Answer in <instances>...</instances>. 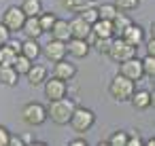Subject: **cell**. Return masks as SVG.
I'll return each mask as SVG.
<instances>
[{"label":"cell","mask_w":155,"mask_h":146,"mask_svg":"<svg viewBox=\"0 0 155 146\" xmlns=\"http://www.w3.org/2000/svg\"><path fill=\"white\" fill-rule=\"evenodd\" d=\"M19 53H24L28 59L36 62V59L41 57V45H38V38H26V40L21 43V51H19Z\"/></svg>","instance_id":"17"},{"label":"cell","mask_w":155,"mask_h":146,"mask_svg":"<svg viewBox=\"0 0 155 146\" xmlns=\"http://www.w3.org/2000/svg\"><path fill=\"white\" fill-rule=\"evenodd\" d=\"M55 19H58L55 13H51V11H41V15H38V24H41L43 32H49L51 26L55 24Z\"/></svg>","instance_id":"26"},{"label":"cell","mask_w":155,"mask_h":146,"mask_svg":"<svg viewBox=\"0 0 155 146\" xmlns=\"http://www.w3.org/2000/svg\"><path fill=\"white\" fill-rule=\"evenodd\" d=\"M130 102H132V106H134L136 110H147V108H151V104H153V95H151V91H147V89H134Z\"/></svg>","instance_id":"13"},{"label":"cell","mask_w":155,"mask_h":146,"mask_svg":"<svg viewBox=\"0 0 155 146\" xmlns=\"http://www.w3.org/2000/svg\"><path fill=\"white\" fill-rule=\"evenodd\" d=\"M49 34H51V38L66 43V40L70 38V24H68V19H62V17H58V19H55V24L51 26Z\"/></svg>","instance_id":"14"},{"label":"cell","mask_w":155,"mask_h":146,"mask_svg":"<svg viewBox=\"0 0 155 146\" xmlns=\"http://www.w3.org/2000/svg\"><path fill=\"white\" fill-rule=\"evenodd\" d=\"M21 11H24L26 17H38L41 11H43V0H24Z\"/></svg>","instance_id":"21"},{"label":"cell","mask_w":155,"mask_h":146,"mask_svg":"<svg viewBox=\"0 0 155 146\" xmlns=\"http://www.w3.org/2000/svg\"><path fill=\"white\" fill-rule=\"evenodd\" d=\"M68 144H70V146H87V140H85V138H74V140H70Z\"/></svg>","instance_id":"40"},{"label":"cell","mask_w":155,"mask_h":146,"mask_svg":"<svg viewBox=\"0 0 155 146\" xmlns=\"http://www.w3.org/2000/svg\"><path fill=\"white\" fill-rule=\"evenodd\" d=\"M144 40H147V38H144ZM147 53H149V55H155V38H153V36L147 40Z\"/></svg>","instance_id":"38"},{"label":"cell","mask_w":155,"mask_h":146,"mask_svg":"<svg viewBox=\"0 0 155 146\" xmlns=\"http://www.w3.org/2000/svg\"><path fill=\"white\" fill-rule=\"evenodd\" d=\"M7 45H9V47H11L15 53H19V51H21V40H17V38H13V36L7 40Z\"/></svg>","instance_id":"36"},{"label":"cell","mask_w":155,"mask_h":146,"mask_svg":"<svg viewBox=\"0 0 155 146\" xmlns=\"http://www.w3.org/2000/svg\"><path fill=\"white\" fill-rule=\"evenodd\" d=\"M127 142V131H113L110 138L106 142H100V144H108V146H125Z\"/></svg>","instance_id":"27"},{"label":"cell","mask_w":155,"mask_h":146,"mask_svg":"<svg viewBox=\"0 0 155 146\" xmlns=\"http://www.w3.org/2000/svg\"><path fill=\"white\" fill-rule=\"evenodd\" d=\"M91 32L96 34V38H113V24L108 19H98L91 24Z\"/></svg>","instance_id":"19"},{"label":"cell","mask_w":155,"mask_h":146,"mask_svg":"<svg viewBox=\"0 0 155 146\" xmlns=\"http://www.w3.org/2000/svg\"><path fill=\"white\" fill-rule=\"evenodd\" d=\"M121 38H123L125 43H130L132 47H136V49H138V47L144 43L147 34H144V28H142V26H138V24H134V21H132V24L121 32Z\"/></svg>","instance_id":"10"},{"label":"cell","mask_w":155,"mask_h":146,"mask_svg":"<svg viewBox=\"0 0 155 146\" xmlns=\"http://www.w3.org/2000/svg\"><path fill=\"white\" fill-rule=\"evenodd\" d=\"M24 76L28 78V83H30L32 87L43 85V83H45V78H47V68H45V66H41V64H34V62H32L30 70H28Z\"/></svg>","instance_id":"16"},{"label":"cell","mask_w":155,"mask_h":146,"mask_svg":"<svg viewBox=\"0 0 155 146\" xmlns=\"http://www.w3.org/2000/svg\"><path fill=\"white\" fill-rule=\"evenodd\" d=\"M89 49H91V47L87 45L85 38H68V40H66V51H68V55L74 57V59H85L87 53H89Z\"/></svg>","instance_id":"11"},{"label":"cell","mask_w":155,"mask_h":146,"mask_svg":"<svg viewBox=\"0 0 155 146\" xmlns=\"http://www.w3.org/2000/svg\"><path fill=\"white\" fill-rule=\"evenodd\" d=\"M68 125H70L77 133L85 135V133L96 125V114H94V110H89V108L77 106L74 112H72V116H70V121H68Z\"/></svg>","instance_id":"3"},{"label":"cell","mask_w":155,"mask_h":146,"mask_svg":"<svg viewBox=\"0 0 155 146\" xmlns=\"http://www.w3.org/2000/svg\"><path fill=\"white\" fill-rule=\"evenodd\" d=\"M74 108H77V102L66 95L60 100H51L47 106V119H51V123H55V125H68Z\"/></svg>","instance_id":"1"},{"label":"cell","mask_w":155,"mask_h":146,"mask_svg":"<svg viewBox=\"0 0 155 146\" xmlns=\"http://www.w3.org/2000/svg\"><path fill=\"white\" fill-rule=\"evenodd\" d=\"M110 24H113V34L115 36H121V32L132 24V19L127 17V15H121V13H117L113 19H110Z\"/></svg>","instance_id":"24"},{"label":"cell","mask_w":155,"mask_h":146,"mask_svg":"<svg viewBox=\"0 0 155 146\" xmlns=\"http://www.w3.org/2000/svg\"><path fill=\"white\" fill-rule=\"evenodd\" d=\"M21 119H24L26 125L38 127V125H43L47 121V108L43 104H38V102H28L21 108Z\"/></svg>","instance_id":"5"},{"label":"cell","mask_w":155,"mask_h":146,"mask_svg":"<svg viewBox=\"0 0 155 146\" xmlns=\"http://www.w3.org/2000/svg\"><path fill=\"white\" fill-rule=\"evenodd\" d=\"M79 15H81V17H83V19H85L89 26H91L94 21H98V9H96L94 5H91V7H87V9H83Z\"/></svg>","instance_id":"32"},{"label":"cell","mask_w":155,"mask_h":146,"mask_svg":"<svg viewBox=\"0 0 155 146\" xmlns=\"http://www.w3.org/2000/svg\"><path fill=\"white\" fill-rule=\"evenodd\" d=\"M11 66L15 68V72L21 76V74H26L28 70H30V66H32V59H28L24 53H17L15 57H13V62H11Z\"/></svg>","instance_id":"23"},{"label":"cell","mask_w":155,"mask_h":146,"mask_svg":"<svg viewBox=\"0 0 155 146\" xmlns=\"http://www.w3.org/2000/svg\"><path fill=\"white\" fill-rule=\"evenodd\" d=\"M134 55H136V47L125 43L121 36H113V43H110V49H108V57L115 64H121V62H125V59H130Z\"/></svg>","instance_id":"4"},{"label":"cell","mask_w":155,"mask_h":146,"mask_svg":"<svg viewBox=\"0 0 155 146\" xmlns=\"http://www.w3.org/2000/svg\"><path fill=\"white\" fill-rule=\"evenodd\" d=\"M140 66H142V74L147 76V78H153L155 76V55H144L142 59H140Z\"/></svg>","instance_id":"25"},{"label":"cell","mask_w":155,"mask_h":146,"mask_svg":"<svg viewBox=\"0 0 155 146\" xmlns=\"http://www.w3.org/2000/svg\"><path fill=\"white\" fill-rule=\"evenodd\" d=\"M5 24V28L11 32V34H15V32H21V26H24V21H26V15H24V11H21V7H9L5 13H2V19H0Z\"/></svg>","instance_id":"6"},{"label":"cell","mask_w":155,"mask_h":146,"mask_svg":"<svg viewBox=\"0 0 155 146\" xmlns=\"http://www.w3.org/2000/svg\"><path fill=\"white\" fill-rule=\"evenodd\" d=\"M17 53L5 43V45H0V66H11V62H13V57H15Z\"/></svg>","instance_id":"28"},{"label":"cell","mask_w":155,"mask_h":146,"mask_svg":"<svg viewBox=\"0 0 155 146\" xmlns=\"http://www.w3.org/2000/svg\"><path fill=\"white\" fill-rule=\"evenodd\" d=\"M134 89H136V83L130 81V78H125V76L119 74V72H117V74L110 78V83H108V93H110V97H113L115 102H130Z\"/></svg>","instance_id":"2"},{"label":"cell","mask_w":155,"mask_h":146,"mask_svg":"<svg viewBox=\"0 0 155 146\" xmlns=\"http://www.w3.org/2000/svg\"><path fill=\"white\" fill-rule=\"evenodd\" d=\"M9 135H11V131H9L7 127L0 125V146H7V144H9Z\"/></svg>","instance_id":"34"},{"label":"cell","mask_w":155,"mask_h":146,"mask_svg":"<svg viewBox=\"0 0 155 146\" xmlns=\"http://www.w3.org/2000/svg\"><path fill=\"white\" fill-rule=\"evenodd\" d=\"M19 135H21V142H24L26 146H32V144H34V138H32L30 133H19Z\"/></svg>","instance_id":"39"},{"label":"cell","mask_w":155,"mask_h":146,"mask_svg":"<svg viewBox=\"0 0 155 146\" xmlns=\"http://www.w3.org/2000/svg\"><path fill=\"white\" fill-rule=\"evenodd\" d=\"M7 146H24V142H21V135H9V144Z\"/></svg>","instance_id":"37"},{"label":"cell","mask_w":155,"mask_h":146,"mask_svg":"<svg viewBox=\"0 0 155 146\" xmlns=\"http://www.w3.org/2000/svg\"><path fill=\"white\" fill-rule=\"evenodd\" d=\"M53 76L55 78H62V81H72L74 76H77V66L74 64H70L66 57L64 59H60V62H53Z\"/></svg>","instance_id":"12"},{"label":"cell","mask_w":155,"mask_h":146,"mask_svg":"<svg viewBox=\"0 0 155 146\" xmlns=\"http://www.w3.org/2000/svg\"><path fill=\"white\" fill-rule=\"evenodd\" d=\"M68 24H70V38H85V36L91 32V26H89L81 15H77V17L70 19Z\"/></svg>","instance_id":"15"},{"label":"cell","mask_w":155,"mask_h":146,"mask_svg":"<svg viewBox=\"0 0 155 146\" xmlns=\"http://www.w3.org/2000/svg\"><path fill=\"white\" fill-rule=\"evenodd\" d=\"M41 55H45L51 64H53V62H60V59H64V57L68 55V51H66V43L51 38L45 47H41Z\"/></svg>","instance_id":"8"},{"label":"cell","mask_w":155,"mask_h":146,"mask_svg":"<svg viewBox=\"0 0 155 146\" xmlns=\"http://www.w3.org/2000/svg\"><path fill=\"white\" fill-rule=\"evenodd\" d=\"M45 97L51 102V100H60V97H64L66 95V91H68V87H66V81H62V78H55V76H51V78H45Z\"/></svg>","instance_id":"9"},{"label":"cell","mask_w":155,"mask_h":146,"mask_svg":"<svg viewBox=\"0 0 155 146\" xmlns=\"http://www.w3.org/2000/svg\"><path fill=\"white\" fill-rule=\"evenodd\" d=\"M138 2L140 0H115V7L119 11H123V13H132V11H136Z\"/></svg>","instance_id":"30"},{"label":"cell","mask_w":155,"mask_h":146,"mask_svg":"<svg viewBox=\"0 0 155 146\" xmlns=\"http://www.w3.org/2000/svg\"><path fill=\"white\" fill-rule=\"evenodd\" d=\"M94 5V0H62V7L66 9V11H70V13H81L83 9H87V7H91Z\"/></svg>","instance_id":"22"},{"label":"cell","mask_w":155,"mask_h":146,"mask_svg":"<svg viewBox=\"0 0 155 146\" xmlns=\"http://www.w3.org/2000/svg\"><path fill=\"white\" fill-rule=\"evenodd\" d=\"M142 144V138L138 135V133H127V142H125V146H140Z\"/></svg>","instance_id":"33"},{"label":"cell","mask_w":155,"mask_h":146,"mask_svg":"<svg viewBox=\"0 0 155 146\" xmlns=\"http://www.w3.org/2000/svg\"><path fill=\"white\" fill-rule=\"evenodd\" d=\"M96 9H98V19H108V21L119 13V9L115 5H102V7H96Z\"/></svg>","instance_id":"29"},{"label":"cell","mask_w":155,"mask_h":146,"mask_svg":"<svg viewBox=\"0 0 155 146\" xmlns=\"http://www.w3.org/2000/svg\"><path fill=\"white\" fill-rule=\"evenodd\" d=\"M142 144H147V146H155V138H147Z\"/></svg>","instance_id":"41"},{"label":"cell","mask_w":155,"mask_h":146,"mask_svg":"<svg viewBox=\"0 0 155 146\" xmlns=\"http://www.w3.org/2000/svg\"><path fill=\"white\" fill-rule=\"evenodd\" d=\"M21 32L26 34V38H38L41 34H45L41 24H38V17H26V21L21 26Z\"/></svg>","instance_id":"18"},{"label":"cell","mask_w":155,"mask_h":146,"mask_svg":"<svg viewBox=\"0 0 155 146\" xmlns=\"http://www.w3.org/2000/svg\"><path fill=\"white\" fill-rule=\"evenodd\" d=\"M110 43H113V38H96V43L91 45L100 55H108V49H110Z\"/></svg>","instance_id":"31"},{"label":"cell","mask_w":155,"mask_h":146,"mask_svg":"<svg viewBox=\"0 0 155 146\" xmlns=\"http://www.w3.org/2000/svg\"><path fill=\"white\" fill-rule=\"evenodd\" d=\"M119 74H123L125 78H130V81H134V83L142 81V78H144V74H142L140 59L134 55V57H130V59L121 62V64H119Z\"/></svg>","instance_id":"7"},{"label":"cell","mask_w":155,"mask_h":146,"mask_svg":"<svg viewBox=\"0 0 155 146\" xmlns=\"http://www.w3.org/2000/svg\"><path fill=\"white\" fill-rule=\"evenodd\" d=\"M19 81V74L15 72L13 66H0V85L5 87H15Z\"/></svg>","instance_id":"20"},{"label":"cell","mask_w":155,"mask_h":146,"mask_svg":"<svg viewBox=\"0 0 155 146\" xmlns=\"http://www.w3.org/2000/svg\"><path fill=\"white\" fill-rule=\"evenodd\" d=\"M9 38H11V32L5 28V24H2V21H0V45H5Z\"/></svg>","instance_id":"35"}]
</instances>
